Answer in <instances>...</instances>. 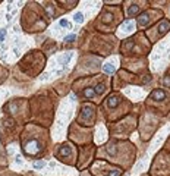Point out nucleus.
<instances>
[{
	"label": "nucleus",
	"mask_w": 170,
	"mask_h": 176,
	"mask_svg": "<svg viewBox=\"0 0 170 176\" xmlns=\"http://www.w3.org/2000/svg\"><path fill=\"white\" fill-rule=\"evenodd\" d=\"M23 150H25V153H27V154H37V153L41 150V147H40L38 141L32 140V141H30V142H27V144H25Z\"/></svg>",
	"instance_id": "1"
},
{
	"label": "nucleus",
	"mask_w": 170,
	"mask_h": 176,
	"mask_svg": "<svg viewBox=\"0 0 170 176\" xmlns=\"http://www.w3.org/2000/svg\"><path fill=\"white\" fill-rule=\"evenodd\" d=\"M92 116H94V107L89 106V104H85L82 107V113H81L79 119H82V122H88Z\"/></svg>",
	"instance_id": "2"
},
{
	"label": "nucleus",
	"mask_w": 170,
	"mask_h": 176,
	"mask_svg": "<svg viewBox=\"0 0 170 176\" xmlns=\"http://www.w3.org/2000/svg\"><path fill=\"white\" fill-rule=\"evenodd\" d=\"M70 153H72L70 145H63V147L59 148V153H57V154H59V157H69Z\"/></svg>",
	"instance_id": "3"
},
{
	"label": "nucleus",
	"mask_w": 170,
	"mask_h": 176,
	"mask_svg": "<svg viewBox=\"0 0 170 176\" xmlns=\"http://www.w3.org/2000/svg\"><path fill=\"white\" fill-rule=\"evenodd\" d=\"M164 97H166V93H164L163 90H154V91L151 93V98L156 100V101H161Z\"/></svg>",
	"instance_id": "4"
},
{
	"label": "nucleus",
	"mask_w": 170,
	"mask_h": 176,
	"mask_svg": "<svg viewBox=\"0 0 170 176\" xmlns=\"http://www.w3.org/2000/svg\"><path fill=\"white\" fill-rule=\"evenodd\" d=\"M120 103V96H110L109 97V100H107V106L109 107H116L117 104Z\"/></svg>",
	"instance_id": "5"
},
{
	"label": "nucleus",
	"mask_w": 170,
	"mask_h": 176,
	"mask_svg": "<svg viewBox=\"0 0 170 176\" xmlns=\"http://www.w3.org/2000/svg\"><path fill=\"white\" fill-rule=\"evenodd\" d=\"M169 30H170V22H169L167 19H164L161 24H160V27H158V32H160V34H166Z\"/></svg>",
	"instance_id": "6"
},
{
	"label": "nucleus",
	"mask_w": 170,
	"mask_h": 176,
	"mask_svg": "<svg viewBox=\"0 0 170 176\" xmlns=\"http://www.w3.org/2000/svg\"><path fill=\"white\" fill-rule=\"evenodd\" d=\"M148 21H150V13H148V12H145V13H142V15L138 18V25L142 27V25L147 24Z\"/></svg>",
	"instance_id": "7"
},
{
	"label": "nucleus",
	"mask_w": 170,
	"mask_h": 176,
	"mask_svg": "<svg viewBox=\"0 0 170 176\" xmlns=\"http://www.w3.org/2000/svg\"><path fill=\"white\" fill-rule=\"evenodd\" d=\"M82 94H84L85 98H92L95 96V90H92V88H85Z\"/></svg>",
	"instance_id": "8"
},
{
	"label": "nucleus",
	"mask_w": 170,
	"mask_h": 176,
	"mask_svg": "<svg viewBox=\"0 0 170 176\" xmlns=\"http://www.w3.org/2000/svg\"><path fill=\"white\" fill-rule=\"evenodd\" d=\"M139 12V6H136V5H132L129 9H128V15L129 16H134L135 13H138Z\"/></svg>",
	"instance_id": "9"
},
{
	"label": "nucleus",
	"mask_w": 170,
	"mask_h": 176,
	"mask_svg": "<svg viewBox=\"0 0 170 176\" xmlns=\"http://www.w3.org/2000/svg\"><path fill=\"white\" fill-rule=\"evenodd\" d=\"M103 71H104L106 74H111V72H114V66L110 65V63H107V65L103 66Z\"/></svg>",
	"instance_id": "10"
},
{
	"label": "nucleus",
	"mask_w": 170,
	"mask_h": 176,
	"mask_svg": "<svg viewBox=\"0 0 170 176\" xmlns=\"http://www.w3.org/2000/svg\"><path fill=\"white\" fill-rule=\"evenodd\" d=\"M104 90H106V85L104 84H98L95 87V94H103Z\"/></svg>",
	"instance_id": "11"
},
{
	"label": "nucleus",
	"mask_w": 170,
	"mask_h": 176,
	"mask_svg": "<svg viewBox=\"0 0 170 176\" xmlns=\"http://www.w3.org/2000/svg\"><path fill=\"white\" fill-rule=\"evenodd\" d=\"M74 18H75V22H78V24H81V22H84V15H82L81 12H78V13H76Z\"/></svg>",
	"instance_id": "12"
},
{
	"label": "nucleus",
	"mask_w": 170,
	"mask_h": 176,
	"mask_svg": "<svg viewBox=\"0 0 170 176\" xmlns=\"http://www.w3.org/2000/svg\"><path fill=\"white\" fill-rule=\"evenodd\" d=\"M106 150H107V153L110 154V156H114V154H116V147L114 145H109Z\"/></svg>",
	"instance_id": "13"
},
{
	"label": "nucleus",
	"mask_w": 170,
	"mask_h": 176,
	"mask_svg": "<svg viewBox=\"0 0 170 176\" xmlns=\"http://www.w3.org/2000/svg\"><path fill=\"white\" fill-rule=\"evenodd\" d=\"M122 175V170H119V169H114V170H110L109 176H120Z\"/></svg>",
	"instance_id": "14"
},
{
	"label": "nucleus",
	"mask_w": 170,
	"mask_h": 176,
	"mask_svg": "<svg viewBox=\"0 0 170 176\" xmlns=\"http://www.w3.org/2000/svg\"><path fill=\"white\" fill-rule=\"evenodd\" d=\"M75 38H76V37H75L74 34H70V35H67V37H65V41H66V43H70V41H74Z\"/></svg>",
	"instance_id": "15"
},
{
	"label": "nucleus",
	"mask_w": 170,
	"mask_h": 176,
	"mask_svg": "<svg viewBox=\"0 0 170 176\" xmlns=\"http://www.w3.org/2000/svg\"><path fill=\"white\" fill-rule=\"evenodd\" d=\"M43 166H44L43 162H35V163H34V167H35V169H41Z\"/></svg>",
	"instance_id": "16"
},
{
	"label": "nucleus",
	"mask_w": 170,
	"mask_h": 176,
	"mask_svg": "<svg viewBox=\"0 0 170 176\" xmlns=\"http://www.w3.org/2000/svg\"><path fill=\"white\" fill-rule=\"evenodd\" d=\"M60 27H70V25H69V22L66 19H62L60 21Z\"/></svg>",
	"instance_id": "17"
},
{
	"label": "nucleus",
	"mask_w": 170,
	"mask_h": 176,
	"mask_svg": "<svg viewBox=\"0 0 170 176\" xmlns=\"http://www.w3.org/2000/svg\"><path fill=\"white\" fill-rule=\"evenodd\" d=\"M5 35H6V31L5 30H0V41L5 40Z\"/></svg>",
	"instance_id": "18"
},
{
	"label": "nucleus",
	"mask_w": 170,
	"mask_h": 176,
	"mask_svg": "<svg viewBox=\"0 0 170 176\" xmlns=\"http://www.w3.org/2000/svg\"><path fill=\"white\" fill-rule=\"evenodd\" d=\"M163 85H166V87H170V78H166V79L163 81Z\"/></svg>",
	"instance_id": "19"
},
{
	"label": "nucleus",
	"mask_w": 170,
	"mask_h": 176,
	"mask_svg": "<svg viewBox=\"0 0 170 176\" xmlns=\"http://www.w3.org/2000/svg\"><path fill=\"white\" fill-rule=\"evenodd\" d=\"M132 47H134V43H132V41H129V44H126V49H128V50H131Z\"/></svg>",
	"instance_id": "20"
},
{
	"label": "nucleus",
	"mask_w": 170,
	"mask_h": 176,
	"mask_svg": "<svg viewBox=\"0 0 170 176\" xmlns=\"http://www.w3.org/2000/svg\"><path fill=\"white\" fill-rule=\"evenodd\" d=\"M150 79H151V76H147V78H144V79H142V82H144V84H147Z\"/></svg>",
	"instance_id": "21"
}]
</instances>
